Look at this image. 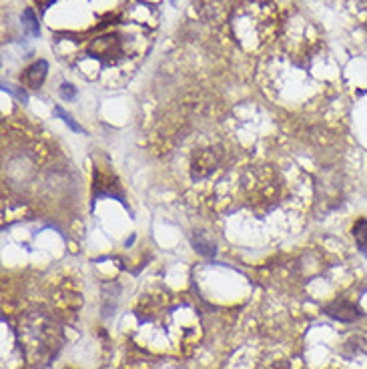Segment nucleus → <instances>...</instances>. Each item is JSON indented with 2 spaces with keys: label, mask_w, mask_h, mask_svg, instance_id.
Segmentation results:
<instances>
[{
  "label": "nucleus",
  "mask_w": 367,
  "mask_h": 369,
  "mask_svg": "<svg viewBox=\"0 0 367 369\" xmlns=\"http://www.w3.org/2000/svg\"><path fill=\"white\" fill-rule=\"evenodd\" d=\"M193 245H195V249H197L201 255H205V257H213L215 251H217V249H215V243L207 241L203 233H199V235H195V237H193Z\"/></svg>",
  "instance_id": "nucleus-5"
},
{
  "label": "nucleus",
  "mask_w": 367,
  "mask_h": 369,
  "mask_svg": "<svg viewBox=\"0 0 367 369\" xmlns=\"http://www.w3.org/2000/svg\"><path fill=\"white\" fill-rule=\"evenodd\" d=\"M22 26H24L26 34L32 36V39H36L41 34L39 19H36V12L32 11V9H26V11L22 12Z\"/></svg>",
  "instance_id": "nucleus-4"
},
{
  "label": "nucleus",
  "mask_w": 367,
  "mask_h": 369,
  "mask_svg": "<svg viewBox=\"0 0 367 369\" xmlns=\"http://www.w3.org/2000/svg\"><path fill=\"white\" fill-rule=\"evenodd\" d=\"M2 91H4V93H11L16 101H21L22 105H26V103H29V95L24 93V89L12 86V85H9V83H2Z\"/></svg>",
  "instance_id": "nucleus-7"
},
{
  "label": "nucleus",
  "mask_w": 367,
  "mask_h": 369,
  "mask_svg": "<svg viewBox=\"0 0 367 369\" xmlns=\"http://www.w3.org/2000/svg\"><path fill=\"white\" fill-rule=\"evenodd\" d=\"M53 113H54V116H59V118H63L64 125H66V127L73 128L74 133H84L83 127H81V125H79V123L74 121L73 116H71V115H69V113H66V111H64L63 106H54Z\"/></svg>",
  "instance_id": "nucleus-6"
},
{
  "label": "nucleus",
  "mask_w": 367,
  "mask_h": 369,
  "mask_svg": "<svg viewBox=\"0 0 367 369\" xmlns=\"http://www.w3.org/2000/svg\"><path fill=\"white\" fill-rule=\"evenodd\" d=\"M326 313L329 317H333L336 321H341V323H353L357 321L361 313H359V307L347 299H336L331 301L329 305H326Z\"/></svg>",
  "instance_id": "nucleus-1"
},
{
  "label": "nucleus",
  "mask_w": 367,
  "mask_h": 369,
  "mask_svg": "<svg viewBox=\"0 0 367 369\" xmlns=\"http://www.w3.org/2000/svg\"><path fill=\"white\" fill-rule=\"evenodd\" d=\"M59 95L63 96L64 101H74L76 98V89L71 83H63L61 89H59Z\"/></svg>",
  "instance_id": "nucleus-8"
},
{
  "label": "nucleus",
  "mask_w": 367,
  "mask_h": 369,
  "mask_svg": "<svg viewBox=\"0 0 367 369\" xmlns=\"http://www.w3.org/2000/svg\"><path fill=\"white\" fill-rule=\"evenodd\" d=\"M353 239H356L359 253L367 259V219L356 221V225H353Z\"/></svg>",
  "instance_id": "nucleus-3"
},
{
  "label": "nucleus",
  "mask_w": 367,
  "mask_h": 369,
  "mask_svg": "<svg viewBox=\"0 0 367 369\" xmlns=\"http://www.w3.org/2000/svg\"><path fill=\"white\" fill-rule=\"evenodd\" d=\"M46 73H49V64L46 61H36L32 63L24 74H22V85L29 86V89H39V86L44 83L46 79Z\"/></svg>",
  "instance_id": "nucleus-2"
}]
</instances>
